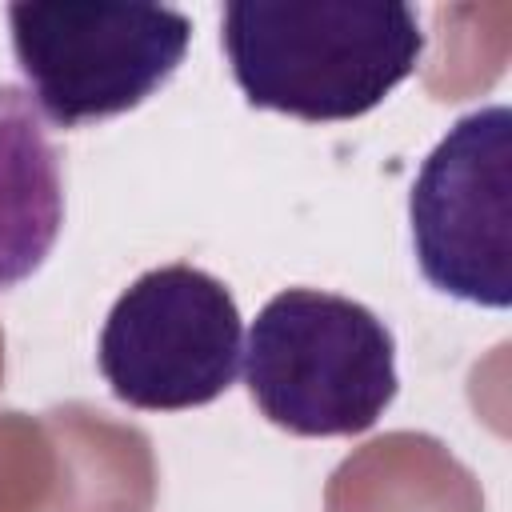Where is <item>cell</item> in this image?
Wrapping results in <instances>:
<instances>
[{
  "mask_svg": "<svg viewBox=\"0 0 512 512\" xmlns=\"http://www.w3.org/2000/svg\"><path fill=\"white\" fill-rule=\"evenodd\" d=\"M220 44L252 108L328 124L384 104L416 72L424 28L400 0H232Z\"/></svg>",
  "mask_w": 512,
  "mask_h": 512,
  "instance_id": "obj_1",
  "label": "cell"
},
{
  "mask_svg": "<svg viewBox=\"0 0 512 512\" xmlns=\"http://www.w3.org/2000/svg\"><path fill=\"white\" fill-rule=\"evenodd\" d=\"M244 380L276 428L292 436H356L396 400V340L360 300L284 288L248 328Z\"/></svg>",
  "mask_w": 512,
  "mask_h": 512,
  "instance_id": "obj_2",
  "label": "cell"
},
{
  "mask_svg": "<svg viewBox=\"0 0 512 512\" xmlns=\"http://www.w3.org/2000/svg\"><path fill=\"white\" fill-rule=\"evenodd\" d=\"M16 68L56 128L124 116L188 56L192 20L164 4L32 0L8 8Z\"/></svg>",
  "mask_w": 512,
  "mask_h": 512,
  "instance_id": "obj_3",
  "label": "cell"
},
{
  "mask_svg": "<svg viewBox=\"0 0 512 512\" xmlns=\"http://www.w3.org/2000/svg\"><path fill=\"white\" fill-rule=\"evenodd\" d=\"M244 320L232 292L204 268L160 264L112 304L96 364L112 396L148 412L212 404L236 380Z\"/></svg>",
  "mask_w": 512,
  "mask_h": 512,
  "instance_id": "obj_4",
  "label": "cell"
},
{
  "mask_svg": "<svg viewBox=\"0 0 512 512\" xmlns=\"http://www.w3.org/2000/svg\"><path fill=\"white\" fill-rule=\"evenodd\" d=\"M424 280L480 308L512 304V112L460 116L428 152L408 196Z\"/></svg>",
  "mask_w": 512,
  "mask_h": 512,
  "instance_id": "obj_5",
  "label": "cell"
},
{
  "mask_svg": "<svg viewBox=\"0 0 512 512\" xmlns=\"http://www.w3.org/2000/svg\"><path fill=\"white\" fill-rule=\"evenodd\" d=\"M64 224V176L32 96L0 84V292L36 276Z\"/></svg>",
  "mask_w": 512,
  "mask_h": 512,
  "instance_id": "obj_6",
  "label": "cell"
}]
</instances>
